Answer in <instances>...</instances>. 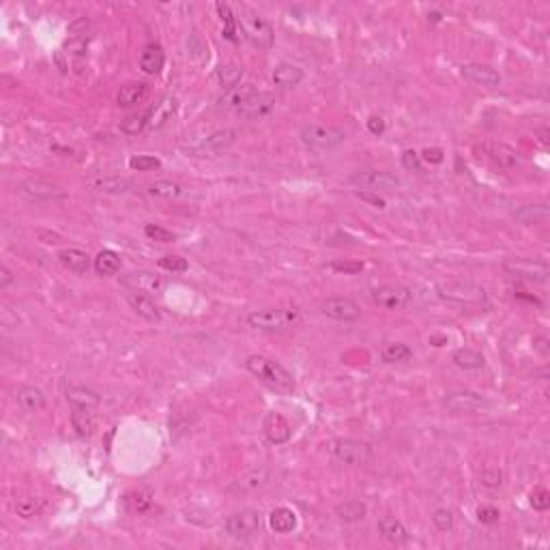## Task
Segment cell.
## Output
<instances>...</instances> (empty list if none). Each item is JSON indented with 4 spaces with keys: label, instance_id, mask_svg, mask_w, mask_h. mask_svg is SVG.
I'll list each match as a JSON object with an SVG mask.
<instances>
[{
    "label": "cell",
    "instance_id": "d590c367",
    "mask_svg": "<svg viewBox=\"0 0 550 550\" xmlns=\"http://www.w3.org/2000/svg\"><path fill=\"white\" fill-rule=\"evenodd\" d=\"M241 75H243V69H241L239 64H235V62H226V64H222V67L217 69V82H219L222 88L230 91V88L239 86Z\"/></svg>",
    "mask_w": 550,
    "mask_h": 550
},
{
    "label": "cell",
    "instance_id": "6f0895ef",
    "mask_svg": "<svg viewBox=\"0 0 550 550\" xmlns=\"http://www.w3.org/2000/svg\"><path fill=\"white\" fill-rule=\"evenodd\" d=\"M368 129H370V134L383 136L385 134V121L381 117H370L368 119Z\"/></svg>",
    "mask_w": 550,
    "mask_h": 550
},
{
    "label": "cell",
    "instance_id": "f5cc1de1",
    "mask_svg": "<svg viewBox=\"0 0 550 550\" xmlns=\"http://www.w3.org/2000/svg\"><path fill=\"white\" fill-rule=\"evenodd\" d=\"M531 505H533V510H538V512L548 510L550 507V494H548V490H544V488L533 490L531 492Z\"/></svg>",
    "mask_w": 550,
    "mask_h": 550
},
{
    "label": "cell",
    "instance_id": "484cf974",
    "mask_svg": "<svg viewBox=\"0 0 550 550\" xmlns=\"http://www.w3.org/2000/svg\"><path fill=\"white\" fill-rule=\"evenodd\" d=\"M18 402H20V407L28 413H39L45 409V396L41 390H37V387H32V385H26V387H20V392H18Z\"/></svg>",
    "mask_w": 550,
    "mask_h": 550
},
{
    "label": "cell",
    "instance_id": "2e32d148",
    "mask_svg": "<svg viewBox=\"0 0 550 550\" xmlns=\"http://www.w3.org/2000/svg\"><path fill=\"white\" fill-rule=\"evenodd\" d=\"M462 75L468 80V82L473 84H479V86H488V88H494L501 84V75L488 67V64H479V62H468L462 67Z\"/></svg>",
    "mask_w": 550,
    "mask_h": 550
},
{
    "label": "cell",
    "instance_id": "ee69618b",
    "mask_svg": "<svg viewBox=\"0 0 550 550\" xmlns=\"http://www.w3.org/2000/svg\"><path fill=\"white\" fill-rule=\"evenodd\" d=\"M151 193L159 198H176L181 193V185L174 181H155L151 185Z\"/></svg>",
    "mask_w": 550,
    "mask_h": 550
},
{
    "label": "cell",
    "instance_id": "d6986e66",
    "mask_svg": "<svg viewBox=\"0 0 550 550\" xmlns=\"http://www.w3.org/2000/svg\"><path fill=\"white\" fill-rule=\"evenodd\" d=\"M58 263L75 275H84L91 269V256L77 248H67L58 254Z\"/></svg>",
    "mask_w": 550,
    "mask_h": 550
},
{
    "label": "cell",
    "instance_id": "4316f807",
    "mask_svg": "<svg viewBox=\"0 0 550 550\" xmlns=\"http://www.w3.org/2000/svg\"><path fill=\"white\" fill-rule=\"evenodd\" d=\"M258 88L254 86V84H239V86H235V88H230V91H226L224 93V97L219 99V104L224 106V108H230V110H239L241 106H243L250 97L256 93Z\"/></svg>",
    "mask_w": 550,
    "mask_h": 550
},
{
    "label": "cell",
    "instance_id": "e575fe53",
    "mask_svg": "<svg viewBox=\"0 0 550 550\" xmlns=\"http://www.w3.org/2000/svg\"><path fill=\"white\" fill-rule=\"evenodd\" d=\"M454 363L462 370H479L483 368V355H479L473 348H458L454 355H451Z\"/></svg>",
    "mask_w": 550,
    "mask_h": 550
},
{
    "label": "cell",
    "instance_id": "277c9868",
    "mask_svg": "<svg viewBox=\"0 0 550 550\" xmlns=\"http://www.w3.org/2000/svg\"><path fill=\"white\" fill-rule=\"evenodd\" d=\"M346 134L337 127L325 125H307L301 129V140L314 151H333L344 142Z\"/></svg>",
    "mask_w": 550,
    "mask_h": 550
},
{
    "label": "cell",
    "instance_id": "60d3db41",
    "mask_svg": "<svg viewBox=\"0 0 550 550\" xmlns=\"http://www.w3.org/2000/svg\"><path fill=\"white\" fill-rule=\"evenodd\" d=\"M24 191L32 193L37 198H54V196H62V191L50 183H41V181H28L24 183Z\"/></svg>",
    "mask_w": 550,
    "mask_h": 550
},
{
    "label": "cell",
    "instance_id": "ffe728a7",
    "mask_svg": "<svg viewBox=\"0 0 550 550\" xmlns=\"http://www.w3.org/2000/svg\"><path fill=\"white\" fill-rule=\"evenodd\" d=\"M164 62H166V54H164V50H161V45H157V43L144 45V50L140 52V69L144 73L147 75L161 73Z\"/></svg>",
    "mask_w": 550,
    "mask_h": 550
},
{
    "label": "cell",
    "instance_id": "cb8c5ba5",
    "mask_svg": "<svg viewBox=\"0 0 550 550\" xmlns=\"http://www.w3.org/2000/svg\"><path fill=\"white\" fill-rule=\"evenodd\" d=\"M127 301H129V305H132V310H134L138 316L147 318V320H151V322H159V320H161L159 307L153 303V299H151L149 295L134 293V290H132V293L127 295Z\"/></svg>",
    "mask_w": 550,
    "mask_h": 550
},
{
    "label": "cell",
    "instance_id": "11a10c76",
    "mask_svg": "<svg viewBox=\"0 0 550 550\" xmlns=\"http://www.w3.org/2000/svg\"><path fill=\"white\" fill-rule=\"evenodd\" d=\"M355 196L361 198L363 202H370L372 206H376V208H385V200L374 191H368V189L366 191H355Z\"/></svg>",
    "mask_w": 550,
    "mask_h": 550
},
{
    "label": "cell",
    "instance_id": "7bdbcfd3",
    "mask_svg": "<svg viewBox=\"0 0 550 550\" xmlns=\"http://www.w3.org/2000/svg\"><path fill=\"white\" fill-rule=\"evenodd\" d=\"M97 191H106V193H125L132 187V183L125 179H97L93 183Z\"/></svg>",
    "mask_w": 550,
    "mask_h": 550
},
{
    "label": "cell",
    "instance_id": "30bf717a",
    "mask_svg": "<svg viewBox=\"0 0 550 550\" xmlns=\"http://www.w3.org/2000/svg\"><path fill=\"white\" fill-rule=\"evenodd\" d=\"M355 185H361V187H368V191H390V189H396L400 185V179L392 172H383V170H368V172H359L355 174L350 179Z\"/></svg>",
    "mask_w": 550,
    "mask_h": 550
},
{
    "label": "cell",
    "instance_id": "7402d4cb",
    "mask_svg": "<svg viewBox=\"0 0 550 550\" xmlns=\"http://www.w3.org/2000/svg\"><path fill=\"white\" fill-rule=\"evenodd\" d=\"M379 531L387 542H392L396 546L409 542L407 527H404L398 518H394V516H383V518H379Z\"/></svg>",
    "mask_w": 550,
    "mask_h": 550
},
{
    "label": "cell",
    "instance_id": "f6af8a7d",
    "mask_svg": "<svg viewBox=\"0 0 550 550\" xmlns=\"http://www.w3.org/2000/svg\"><path fill=\"white\" fill-rule=\"evenodd\" d=\"M129 168L138 170V172H149V170L161 168V161L157 157H151V155H136V157L129 159Z\"/></svg>",
    "mask_w": 550,
    "mask_h": 550
},
{
    "label": "cell",
    "instance_id": "44dd1931",
    "mask_svg": "<svg viewBox=\"0 0 550 550\" xmlns=\"http://www.w3.org/2000/svg\"><path fill=\"white\" fill-rule=\"evenodd\" d=\"M441 295L447 299H454L460 303H481L483 301V290L473 286V284H449L441 288Z\"/></svg>",
    "mask_w": 550,
    "mask_h": 550
},
{
    "label": "cell",
    "instance_id": "4dcf8cb0",
    "mask_svg": "<svg viewBox=\"0 0 550 550\" xmlns=\"http://www.w3.org/2000/svg\"><path fill=\"white\" fill-rule=\"evenodd\" d=\"M335 514H337V518L344 523H359L366 518L368 507L361 501H344V503L335 505Z\"/></svg>",
    "mask_w": 550,
    "mask_h": 550
},
{
    "label": "cell",
    "instance_id": "5bb4252c",
    "mask_svg": "<svg viewBox=\"0 0 550 550\" xmlns=\"http://www.w3.org/2000/svg\"><path fill=\"white\" fill-rule=\"evenodd\" d=\"M273 108H275V97L271 93L256 91L237 112H239V115L248 117V119H263V117L271 115Z\"/></svg>",
    "mask_w": 550,
    "mask_h": 550
},
{
    "label": "cell",
    "instance_id": "74e56055",
    "mask_svg": "<svg viewBox=\"0 0 550 550\" xmlns=\"http://www.w3.org/2000/svg\"><path fill=\"white\" fill-rule=\"evenodd\" d=\"M267 479V471L261 468V471H252L248 475H243L241 479H237L232 486H230V492H248V490H254L258 488L261 483H265Z\"/></svg>",
    "mask_w": 550,
    "mask_h": 550
},
{
    "label": "cell",
    "instance_id": "8992f818",
    "mask_svg": "<svg viewBox=\"0 0 550 550\" xmlns=\"http://www.w3.org/2000/svg\"><path fill=\"white\" fill-rule=\"evenodd\" d=\"M297 318H299V314L293 310H256L248 316V322L254 329L278 331V329H284L286 325H290V322H295Z\"/></svg>",
    "mask_w": 550,
    "mask_h": 550
},
{
    "label": "cell",
    "instance_id": "8d00e7d4",
    "mask_svg": "<svg viewBox=\"0 0 550 550\" xmlns=\"http://www.w3.org/2000/svg\"><path fill=\"white\" fill-rule=\"evenodd\" d=\"M411 355L413 350L407 346V344H402V342H390V344H385L383 350H381V359L385 363H398V361H407L411 359Z\"/></svg>",
    "mask_w": 550,
    "mask_h": 550
},
{
    "label": "cell",
    "instance_id": "d6a6232c",
    "mask_svg": "<svg viewBox=\"0 0 550 550\" xmlns=\"http://www.w3.org/2000/svg\"><path fill=\"white\" fill-rule=\"evenodd\" d=\"M71 426H73L77 436H91L95 432V426H97L95 415L91 413V409H73Z\"/></svg>",
    "mask_w": 550,
    "mask_h": 550
},
{
    "label": "cell",
    "instance_id": "ac0fdd59",
    "mask_svg": "<svg viewBox=\"0 0 550 550\" xmlns=\"http://www.w3.org/2000/svg\"><path fill=\"white\" fill-rule=\"evenodd\" d=\"M174 112H176V99H174V97H161V99L147 112V129L164 127Z\"/></svg>",
    "mask_w": 550,
    "mask_h": 550
},
{
    "label": "cell",
    "instance_id": "3957f363",
    "mask_svg": "<svg viewBox=\"0 0 550 550\" xmlns=\"http://www.w3.org/2000/svg\"><path fill=\"white\" fill-rule=\"evenodd\" d=\"M327 451L335 462L348 466H361L372 458V447L357 439H333L327 443Z\"/></svg>",
    "mask_w": 550,
    "mask_h": 550
},
{
    "label": "cell",
    "instance_id": "1f68e13d",
    "mask_svg": "<svg viewBox=\"0 0 550 550\" xmlns=\"http://www.w3.org/2000/svg\"><path fill=\"white\" fill-rule=\"evenodd\" d=\"M151 505H153V492L149 488L134 490L125 497V507L132 514H144Z\"/></svg>",
    "mask_w": 550,
    "mask_h": 550
},
{
    "label": "cell",
    "instance_id": "f35d334b",
    "mask_svg": "<svg viewBox=\"0 0 550 550\" xmlns=\"http://www.w3.org/2000/svg\"><path fill=\"white\" fill-rule=\"evenodd\" d=\"M45 507V499H35V497H26V499H20L18 503H15V512L22 518H32V516L41 514V510Z\"/></svg>",
    "mask_w": 550,
    "mask_h": 550
},
{
    "label": "cell",
    "instance_id": "7a4b0ae2",
    "mask_svg": "<svg viewBox=\"0 0 550 550\" xmlns=\"http://www.w3.org/2000/svg\"><path fill=\"white\" fill-rule=\"evenodd\" d=\"M237 24L243 30V35L261 50H271L273 45V28L271 24L263 18L261 13L254 11L248 5H239V18Z\"/></svg>",
    "mask_w": 550,
    "mask_h": 550
},
{
    "label": "cell",
    "instance_id": "bcb514c9",
    "mask_svg": "<svg viewBox=\"0 0 550 550\" xmlns=\"http://www.w3.org/2000/svg\"><path fill=\"white\" fill-rule=\"evenodd\" d=\"M161 269H166V271H172V273H183L187 271V261L181 256H176V254H166L164 258H159V263H157Z\"/></svg>",
    "mask_w": 550,
    "mask_h": 550
},
{
    "label": "cell",
    "instance_id": "91938a15",
    "mask_svg": "<svg viewBox=\"0 0 550 550\" xmlns=\"http://www.w3.org/2000/svg\"><path fill=\"white\" fill-rule=\"evenodd\" d=\"M13 282V275L7 267H0V288H7Z\"/></svg>",
    "mask_w": 550,
    "mask_h": 550
},
{
    "label": "cell",
    "instance_id": "e0dca14e",
    "mask_svg": "<svg viewBox=\"0 0 550 550\" xmlns=\"http://www.w3.org/2000/svg\"><path fill=\"white\" fill-rule=\"evenodd\" d=\"M67 402L73 409H97L101 404V396L86 385H71L67 390Z\"/></svg>",
    "mask_w": 550,
    "mask_h": 550
},
{
    "label": "cell",
    "instance_id": "c3c4849f",
    "mask_svg": "<svg viewBox=\"0 0 550 550\" xmlns=\"http://www.w3.org/2000/svg\"><path fill=\"white\" fill-rule=\"evenodd\" d=\"M331 271H337V273H348V275H355V273H361L363 271V263H357V261H333L327 265Z\"/></svg>",
    "mask_w": 550,
    "mask_h": 550
},
{
    "label": "cell",
    "instance_id": "7c38bea8",
    "mask_svg": "<svg viewBox=\"0 0 550 550\" xmlns=\"http://www.w3.org/2000/svg\"><path fill=\"white\" fill-rule=\"evenodd\" d=\"M443 404L451 413H475V411H481V409L488 407V402L483 400L479 394H473V392L449 394Z\"/></svg>",
    "mask_w": 550,
    "mask_h": 550
},
{
    "label": "cell",
    "instance_id": "4fadbf2b",
    "mask_svg": "<svg viewBox=\"0 0 550 550\" xmlns=\"http://www.w3.org/2000/svg\"><path fill=\"white\" fill-rule=\"evenodd\" d=\"M263 432L267 436V441L273 443V445H284L290 441V424L286 419L280 415V413H267L265 415V422H263Z\"/></svg>",
    "mask_w": 550,
    "mask_h": 550
},
{
    "label": "cell",
    "instance_id": "9c48e42d",
    "mask_svg": "<svg viewBox=\"0 0 550 550\" xmlns=\"http://www.w3.org/2000/svg\"><path fill=\"white\" fill-rule=\"evenodd\" d=\"M411 288L407 286H402V284H387V286H381L374 290V295H372V299H374L376 305L385 307V310H400V307H404L409 301H411Z\"/></svg>",
    "mask_w": 550,
    "mask_h": 550
},
{
    "label": "cell",
    "instance_id": "db71d44e",
    "mask_svg": "<svg viewBox=\"0 0 550 550\" xmlns=\"http://www.w3.org/2000/svg\"><path fill=\"white\" fill-rule=\"evenodd\" d=\"M499 516H501L499 510L492 507V505H481V507H477V521L483 523V525H494L499 521Z\"/></svg>",
    "mask_w": 550,
    "mask_h": 550
},
{
    "label": "cell",
    "instance_id": "9f6ffc18",
    "mask_svg": "<svg viewBox=\"0 0 550 550\" xmlns=\"http://www.w3.org/2000/svg\"><path fill=\"white\" fill-rule=\"evenodd\" d=\"M419 157H422L424 161H428V164H441V161L445 159V153L441 149H426Z\"/></svg>",
    "mask_w": 550,
    "mask_h": 550
},
{
    "label": "cell",
    "instance_id": "f546056e",
    "mask_svg": "<svg viewBox=\"0 0 550 550\" xmlns=\"http://www.w3.org/2000/svg\"><path fill=\"white\" fill-rule=\"evenodd\" d=\"M144 97H147V84L144 82H127L125 86H121V91L117 95V101H119V106L129 108V106L140 104Z\"/></svg>",
    "mask_w": 550,
    "mask_h": 550
},
{
    "label": "cell",
    "instance_id": "f1b7e54d",
    "mask_svg": "<svg viewBox=\"0 0 550 550\" xmlns=\"http://www.w3.org/2000/svg\"><path fill=\"white\" fill-rule=\"evenodd\" d=\"M93 267H95L97 275H101V278H108V275L119 273V269H121V258H119L117 252H112V250H101L99 254L95 256Z\"/></svg>",
    "mask_w": 550,
    "mask_h": 550
},
{
    "label": "cell",
    "instance_id": "603a6c76",
    "mask_svg": "<svg viewBox=\"0 0 550 550\" xmlns=\"http://www.w3.org/2000/svg\"><path fill=\"white\" fill-rule=\"evenodd\" d=\"M273 84L280 88H295L301 80H303V71L293 62H280L278 67L273 69Z\"/></svg>",
    "mask_w": 550,
    "mask_h": 550
},
{
    "label": "cell",
    "instance_id": "680465c9",
    "mask_svg": "<svg viewBox=\"0 0 550 550\" xmlns=\"http://www.w3.org/2000/svg\"><path fill=\"white\" fill-rule=\"evenodd\" d=\"M67 50H69V54H84L86 52V39L77 37V39L67 41Z\"/></svg>",
    "mask_w": 550,
    "mask_h": 550
},
{
    "label": "cell",
    "instance_id": "836d02e7",
    "mask_svg": "<svg viewBox=\"0 0 550 550\" xmlns=\"http://www.w3.org/2000/svg\"><path fill=\"white\" fill-rule=\"evenodd\" d=\"M548 215H550V211H548L546 204H527V206H521L514 217L518 222H523V224H527V226H531V224L546 222Z\"/></svg>",
    "mask_w": 550,
    "mask_h": 550
},
{
    "label": "cell",
    "instance_id": "d4e9b609",
    "mask_svg": "<svg viewBox=\"0 0 550 550\" xmlns=\"http://www.w3.org/2000/svg\"><path fill=\"white\" fill-rule=\"evenodd\" d=\"M483 149L490 155V159L494 164H499L501 168H516L518 166V153L514 149L505 147V144H499V142H488L483 144Z\"/></svg>",
    "mask_w": 550,
    "mask_h": 550
},
{
    "label": "cell",
    "instance_id": "83f0119b",
    "mask_svg": "<svg viewBox=\"0 0 550 550\" xmlns=\"http://www.w3.org/2000/svg\"><path fill=\"white\" fill-rule=\"evenodd\" d=\"M269 527L275 533H290L297 527V514L288 507H275L269 516Z\"/></svg>",
    "mask_w": 550,
    "mask_h": 550
},
{
    "label": "cell",
    "instance_id": "8fae6325",
    "mask_svg": "<svg viewBox=\"0 0 550 550\" xmlns=\"http://www.w3.org/2000/svg\"><path fill=\"white\" fill-rule=\"evenodd\" d=\"M123 284L127 288H132L134 293H142V295H151V293H159L161 286H164V280L161 275L151 273V271H134L123 278Z\"/></svg>",
    "mask_w": 550,
    "mask_h": 550
},
{
    "label": "cell",
    "instance_id": "6da1fadb",
    "mask_svg": "<svg viewBox=\"0 0 550 550\" xmlns=\"http://www.w3.org/2000/svg\"><path fill=\"white\" fill-rule=\"evenodd\" d=\"M246 368L252 372L256 379H261L265 385L273 387L278 392H293L295 390V379L293 374L278 361H273L263 355H252L246 361Z\"/></svg>",
    "mask_w": 550,
    "mask_h": 550
},
{
    "label": "cell",
    "instance_id": "f907efd6",
    "mask_svg": "<svg viewBox=\"0 0 550 550\" xmlns=\"http://www.w3.org/2000/svg\"><path fill=\"white\" fill-rule=\"evenodd\" d=\"M479 481L486 488H499L501 483H503V473H501L499 468H486V471H481Z\"/></svg>",
    "mask_w": 550,
    "mask_h": 550
},
{
    "label": "cell",
    "instance_id": "7dc6e473",
    "mask_svg": "<svg viewBox=\"0 0 550 550\" xmlns=\"http://www.w3.org/2000/svg\"><path fill=\"white\" fill-rule=\"evenodd\" d=\"M144 235H147L151 241H159V243H172V241L176 239L170 230L161 228V226H155V224L144 226Z\"/></svg>",
    "mask_w": 550,
    "mask_h": 550
},
{
    "label": "cell",
    "instance_id": "681fc988",
    "mask_svg": "<svg viewBox=\"0 0 550 550\" xmlns=\"http://www.w3.org/2000/svg\"><path fill=\"white\" fill-rule=\"evenodd\" d=\"M432 523L439 531H449L451 527H454V514H451L449 510H436L432 514Z\"/></svg>",
    "mask_w": 550,
    "mask_h": 550
},
{
    "label": "cell",
    "instance_id": "ab89813d",
    "mask_svg": "<svg viewBox=\"0 0 550 550\" xmlns=\"http://www.w3.org/2000/svg\"><path fill=\"white\" fill-rule=\"evenodd\" d=\"M215 7H217L219 18L224 22V37L228 39V41H237V28H235L237 26V18L232 15L230 7L226 5V3H217Z\"/></svg>",
    "mask_w": 550,
    "mask_h": 550
},
{
    "label": "cell",
    "instance_id": "b9f144b4",
    "mask_svg": "<svg viewBox=\"0 0 550 550\" xmlns=\"http://www.w3.org/2000/svg\"><path fill=\"white\" fill-rule=\"evenodd\" d=\"M144 129H147V112H142V115H132L121 123V132L127 136H138L144 132Z\"/></svg>",
    "mask_w": 550,
    "mask_h": 550
},
{
    "label": "cell",
    "instance_id": "9a60e30c",
    "mask_svg": "<svg viewBox=\"0 0 550 550\" xmlns=\"http://www.w3.org/2000/svg\"><path fill=\"white\" fill-rule=\"evenodd\" d=\"M235 140H237V132H235V129H219V132H213L211 136H206L204 140L193 144L191 151L198 153V155L215 153V151H222L226 147H230Z\"/></svg>",
    "mask_w": 550,
    "mask_h": 550
},
{
    "label": "cell",
    "instance_id": "5b68a950",
    "mask_svg": "<svg viewBox=\"0 0 550 550\" xmlns=\"http://www.w3.org/2000/svg\"><path fill=\"white\" fill-rule=\"evenodd\" d=\"M261 527H263V518H261V512H256V510H241V512L228 516L224 523L226 533L237 540L254 538L256 533L261 531Z\"/></svg>",
    "mask_w": 550,
    "mask_h": 550
},
{
    "label": "cell",
    "instance_id": "94428289",
    "mask_svg": "<svg viewBox=\"0 0 550 550\" xmlns=\"http://www.w3.org/2000/svg\"><path fill=\"white\" fill-rule=\"evenodd\" d=\"M37 235H39L41 239H45V237H47V239H50V243H58V237H56V235H47L45 230H39Z\"/></svg>",
    "mask_w": 550,
    "mask_h": 550
},
{
    "label": "cell",
    "instance_id": "816d5d0a",
    "mask_svg": "<svg viewBox=\"0 0 550 550\" xmlns=\"http://www.w3.org/2000/svg\"><path fill=\"white\" fill-rule=\"evenodd\" d=\"M402 166L407 170H413V172H422V157H419V153H415L413 149L404 151L402 153Z\"/></svg>",
    "mask_w": 550,
    "mask_h": 550
},
{
    "label": "cell",
    "instance_id": "ba28073f",
    "mask_svg": "<svg viewBox=\"0 0 550 550\" xmlns=\"http://www.w3.org/2000/svg\"><path fill=\"white\" fill-rule=\"evenodd\" d=\"M320 312L331 320L352 322L361 318V307L348 297H331L320 305Z\"/></svg>",
    "mask_w": 550,
    "mask_h": 550
},
{
    "label": "cell",
    "instance_id": "52a82bcc",
    "mask_svg": "<svg viewBox=\"0 0 550 550\" xmlns=\"http://www.w3.org/2000/svg\"><path fill=\"white\" fill-rule=\"evenodd\" d=\"M503 269L514 275V278H523L531 282H546L548 280V265L542 261H531V258H507L503 263Z\"/></svg>",
    "mask_w": 550,
    "mask_h": 550
}]
</instances>
